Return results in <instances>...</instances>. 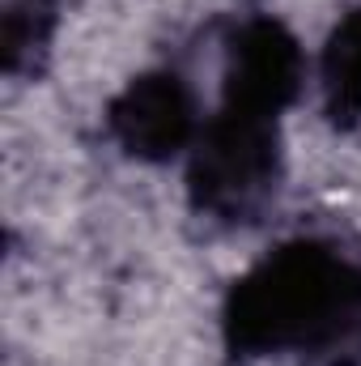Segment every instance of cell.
I'll use <instances>...</instances> for the list:
<instances>
[{
  "instance_id": "obj_1",
  "label": "cell",
  "mask_w": 361,
  "mask_h": 366,
  "mask_svg": "<svg viewBox=\"0 0 361 366\" xmlns=\"http://www.w3.org/2000/svg\"><path fill=\"white\" fill-rule=\"evenodd\" d=\"M361 307V273L319 239L264 256L225 298V345L243 358L315 350L349 328Z\"/></svg>"
},
{
  "instance_id": "obj_2",
  "label": "cell",
  "mask_w": 361,
  "mask_h": 366,
  "mask_svg": "<svg viewBox=\"0 0 361 366\" xmlns=\"http://www.w3.org/2000/svg\"><path fill=\"white\" fill-rule=\"evenodd\" d=\"M280 179L276 119L221 107L191 145V204L217 222H251Z\"/></svg>"
},
{
  "instance_id": "obj_3",
  "label": "cell",
  "mask_w": 361,
  "mask_h": 366,
  "mask_svg": "<svg viewBox=\"0 0 361 366\" xmlns=\"http://www.w3.org/2000/svg\"><path fill=\"white\" fill-rule=\"evenodd\" d=\"M106 124L119 149L141 162H166L183 149H191L204 128L195 119V98L187 90V81L166 69L128 81L123 94L111 102Z\"/></svg>"
},
{
  "instance_id": "obj_4",
  "label": "cell",
  "mask_w": 361,
  "mask_h": 366,
  "mask_svg": "<svg viewBox=\"0 0 361 366\" xmlns=\"http://www.w3.org/2000/svg\"><path fill=\"white\" fill-rule=\"evenodd\" d=\"M298 90H302L298 39L272 17L243 21L230 39V51H225V98H221V107L276 119L298 98Z\"/></svg>"
},
{
  "instance_id": "obj_5",
  "label": "cell",
  "mask_w": 361,
  "mask_h": 366,
  "mask_svg": "<svg viewBox=\"0 0 361 366\" xmlns=\"http://www.w3.org/2000/svg\"><path fill=\"white\" fill-rule=\"evenodd\" d=\"M319 90L323 111L336 128L361 124V9L345 13L327 34L319 60Z\"/></svg>"
},
{
  "instance_id": "obj_6",
  "label": "cell",
  "mask_w": 361,
  "mask_h": 366,
  "mask_svg": "<svg viewBox=\"0 0 361 366\" xmlns=\"http://www.w3.org/2000/svg\"><path fill=\"white\" fill-rule=\"evenodd\" d=\"M56 21V0H13L4 13V69L17 73L26 56H34L47 43V30Z\"/></svg>"
}]
</instances>
